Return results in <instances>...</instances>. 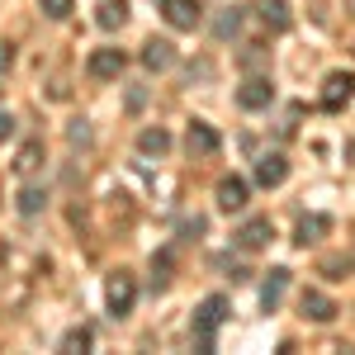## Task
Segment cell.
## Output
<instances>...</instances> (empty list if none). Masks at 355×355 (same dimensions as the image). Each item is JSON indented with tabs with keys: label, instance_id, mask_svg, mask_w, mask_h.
<instances>
[{
	"label": "cell",
	"instance_id": "cell-23",
	"mask_svg": "<svg viewBox=\"0 0 355 355\" xmlns=\"http://www.w3.org/2000/svg\"><path fill=\"white\" fill-rule=\"evenodd\" d=\"M71 5H76V0H38V10H43L48 19H67V15H71Z\"/></svg>",
	"mask_w": 355,
	"mask_h": 355
},
{
	"label": "cell",
	"instance_id": "cell-18",
	"mask_svg": "<svg viewBox=\"0 0 355 355\" xmlns=\"http://www.w3.org/2000/svg\"><path fill=\"white\" fill-rule=\"evenodd\" d=\"M242 19H246V10H237V5H227V10L218 15V24H214V38H218V43H227V38H237V33H242Z\"/></svg>",
	"mask_w": 355,
	"mask_h": 355
},
{
	"label": "cell",
	"instance_id": "cell-6",
	"mask_svg": "<svg viewBox=\"0 0 355 355\" xmlns=\"http://www.w3.org/2000/svg\"><path fill=\"white\" fill-rule=\"evenodd\" d=\"M232 242H237V251H261V246L275 242V223L270 218H246L237 232H232Z\"/></svg>",
	"mask_w": 355,
	"mask_h": 355
},
{
	"label": "cell",
	"instance_id": "cell-25",
	"mask_svg": "<svg viewBox=\"0 0 355 355\" xmlns=\"http://www.w3.org/2000/svg\"><path fill=\"white\" fill-rule=\"evenodd\" d=\"M223 270H227V279H232V284H242V279H251V270H246V266H232V261H218Z\"/></svg>",
	"mask_w": 355,
	"mask_h": 355
},
{
	"label": "cell",
	"instance_id": "cell-26",
	"mask_svg": "<svg viewBox=\"0 0 355 355\" xmlns=\"http://www.w3.org/2000/svg\"><path fill=\"white\" fill-rule=\"evenodd\" d=\"M15 67V43H0V76Z\"/></svg>",
	"mask_w": 355,
	"mask_h": 355
},
{
	"label": "cell",
	"instance_id": "cell-28",
	"mask_svg": "<svg viewBox=\"0 0 355 355\" xmlns=\"http://www.w3.org/2000/svg\"><path fill=\"white\" fill-rule=\"evenodd\" d=\"M351 266H355V246H351Z\"/></svg>",
	"mask_w": 355,
	"mask_h": 355
},
{
	"label": "cell",
	"instance_id": "cell-21",
	"mask_svg": "<svg viewBox=\"0 0 355 355\" xmlns=\"http://www.w3.org/2000/svg\"><path fill=\"white\" fill-rule=\"evenodd\" d=\"M90 341H95L90 327H71L67 336H62V351H67V355H81V351H90Z\"/></svg>",
	"mask_w": 355,
	"mask_h": 355
},
{
	"label": "cell",
	"instance_id": "cell-9",
	"mask_svg": "<svg viewBox=\"0 0 355 355\" xmlns=\"http://www.w3.org/2000/svg\"><path fill=\"white\" fill-rule=\"evenodd\" d=\"M251 10H256V19L270 28V33H284V28L294 24V15H289V0H251Z\"/></svg>",
	"mask_w": 355,
	"mask_h": 355
},
{
	"label": "cell",
	"instance_id": "cell-3",
	"mask_svg": "<svg viewBox=\"0 0 355 355\" xmlns=\"http://www.w3.org/2000/svg\"><path fill=\"white\" fill-rule=\"evenodd\" d=\"M351 100H355V76L351 71H331L327 81H322V110L341 114Z\"/></svg>",
	"mask_w": 355,
	"mask_h": 355
},
{
	"label": "cell",
	"instance_id": "cell-20",
	"mask_svg": "<svg viewBox=\"0 0 355 355\" xmlns=\"http://www.w3.org/2000/svg\"><path fill=\"white\" fill-rule=\"evenodd\" d=\"M38 166H43V142H24L19 157H15V171H19V175H33Z\"/></svg>",
	"mask_w": 355,
	"mask_h": 355
},
{
	"label": "cell",
	"instance_id": "cell-12",
	"mask_svg": "<svg viewBox=\"0 0 355 355\" xmlns=\"http://www.w3.org/2000/svg\"><path fill=\"white\" fill-rule=\"evenodd\" d=\"M214 194H218V209H223V214H242V209H246V194H251V190H246L242 175H223Z\"/></svg>",
	"mask_w": 355,
	"mask_h": 355
},
{
	"label": "cell",
	"instance_id": "cell-16",
	"mask_svg": "<svg viewBox=\"0 0 355 355\" xmlns=\"http://www.w3.org/2000/svg\"><path fill=\"white\" fill-rule=\"evenodd\" d=\"M95 24H100V28H123V24H128V0H100Z\"/></svg>",
	"mask_w": 355,
	"mask_h": 355
},
{
	"label": "cell",
	"instance_id": "cell-4",
	"mask_svg": "<svg viewBox=\"0 0 355 355\" xmlns=\"http://www.w3.org/2000/svg\"><path fill=\"white\" fill-rule=\"evenodd\" d=\"M123 67H128V57L119 53V48H95V53L85 57V71H90L95 81H119Z\"/></svg>",
	"mask_w": 355,
	"mask_h": 355
},
{
	"label": "cell",
	"instance_id": "cell-19",
	"mask_svg": "<svg viewBox=\"0 0 355 355\" xmlns=\"http://www.w3.org/2000/svg\"><path fill=\"white\" fill-rule=\"evenodd\" d=\"M43 209H48V190H43V185H24V190H19V214H24V218H38Z\"/></svg>",
	"mask_w": 355,
	"mask_h": 355
},
{
	"label": "cell",
	"instance_id": "cell-5",
	"mask_svg": "<svg viewBox=\"0 0 355 355\" xmlns=\"http://www.w3.org/2000/svg\"><path fill=\"white\" fill-rule=\"evenodd\" d=\"M237 105L242 110H270L275 105V85H270V76H246L242 85H237Z\"/></svg>",
	"mask_w": 355,
	"mask_h": 355
},
{
	"label": "cell",
	"instance_id": "cell-7",
	"mask_svg": "<svg viewBox=\"0 0 355 355\" xmlns=\"http://www.w3.org/2000/svg\"><path fill=\"white\" fill-rule=\"evenodd\" d=\"M162 15H166L171 28L190 33V28H199V19H204V5H199V0H162Z\"/></svg>",
	"mask_w": 355,
	"mask_h": 355
},
{
	"label": "cell",
	"instance_id": "cell-1",
	"mask_svg": "<svg viewBox=\"0 0 355 355\" xmlns=\"http://www.w3.org/2000/svg\"><path fill=\"white\" fill-rule=\"evenodd\" d=\"M223 322H227V299L223 294H209V299L199 303V313H194V346L199 351H214V336H218Z\"/></svg>",
	"mask_w": 355,
	"mask_h": 355
},
{
	"label": "cell",
	"instance_id": "cell-17",
	"mask_svg": "<svg viewBox=\"0 0 355 355\" xmlns=\"http://www.w3.org/2000/svg\"><path fill=\"white\" fill-rule=\"evenodd\" d=\"M137 152H142V157H166V152H171V133H166V128H142V133H137Z\"/></svg>",
	"mask_w": 355,
	"mask_h": 355
},
{
	"label": "cell",
	"instance_id": "cell-8",
	"mask_svg": "<svg viewBox=\"0 0 355 355\" xmlns=\"http://www.w3.org/2000/svg\"><path fill=\"white\" fill-rule=\"evenodd\" d=\"M185 147H190V157H214L223 147V137L214 123H204V119H194L190 123V133H185Z\"/></svg>",
	"mask_w": 355,
	"mask_h": 355
},
{
	"label": "cell",
	"instance_id": "cell-13",
	"mask_svg": "<svg viewBox=\"0 0 355 355\" xmlns=\"http://www.w3.org/2000/svg\"><path fill=\"white\" fill-rule=\"evenodd\" d=\"M284 180H289V162H284L279 152H266V157H256V185L275 190V185H284Z\"/></svg>",
	"mask_w": 355,
	"mask_h": 355
},
{
	"label": "cell",
	"instance_id": "cell-14",
	"mask_svg": "<svg viewBox=\"0 0 355 355\" xmlns=\"http://www.w3.org/2000/svg\"><path fill=\"white\" fill-rule=\"evenodd\" d=\"M327 232H331L327 214H303V218L294 223V246H313V242H322Z\"/></svg>",
	"mask_w": 355,
	"mask_h": 355
},
{
	"label": "cell",
	"instance_id": "cell-10",
	"mask_svg": "<svg viewBox=\"0 0 355 355\" xmlns=\"http://www.w3.org/2000/svg\"><path fill=\"white\" fill-rule=\"evenodd\" d=\"M299 313L308 318V322H331L341 308H336V303H331L322 289H303V294H299Z\"/></svg>",
	"mask_w": 355,
	"mask_h": 355
},
{
	"label": "cell",
	"instance_id": "cell-15",
	"mask_svg": "<svg viewBox=\"0 0 355 355\" xmlns=\"http://www.w3.org/2000/svg\"><path fill=\"white\" fill-rule=\"evenodd\" d=\"M171 62H175V48H171L166 38H147V43H142V67H147V71H166Z\"/></svg>",
	"mask_w": 355,
	"mask_h": 355
},
{
	"label": "cell",
	"instance_id": "cell-11",
	"mask_svg": "<svg viewBox=\"0 0 355 355\" xmlns=\"http://www.w3.org/2000/svg\"><path fill=\"white\" fill-rule=\"evenodd\" d=\"M289 279H294V270H284V266H275V270L266 275V284H261V308H266V313H275V308L284 303V294H289Z\"/></svg>",
	"mask_w": 355,
	"mask_h": 355
},
{
	"label": "cell",
	"instance_id": "cell-22",
	"mask_svg": "<svg viewBox=\"0 0 355 355\" xmlns=\"http://www.w3.org/2000/svg\"><path fill=\"white\" fill-rule=\"evenodd\" d=\"M152 284H157V289L171 284V251H162V256L152 261Z\"/></svg>",
	"mask_w": 355,
	"mask_h": 355
},
{
	"label": "cell",
	"instance_id": "cell-2",
	"mask_svg": "<svg viewBox=\"0 0 355 355\" xmlns=\"http://www.w3.org/2000/svg\"><path fill=\"white\" fill-rule=\"evenodd\" d=\"M137 303V279L128 270H114L105 279V308H110V318H128Z\"/></svg>",
	"mask_w": 355,
	"mask_h": 355
},
{
	"label": "cell",
	"instance_id": "cell-24",
	"mask_svg": "<svg viewBox=\"0 0 355 355\" xmlns=\"http://www.w3.org/2000/svg\"><path fill=\"white\" fill-rule=\"evenodd\" d=\"M67 137H71V147H90V123H85V119H76V123L67 128Z\"/></svg>",
	"mask_w": 355,
	"mask_h": 355
},
{
	"label": "cell",
	"instance_id": "cell-27",
	"mask_svg": "<svg viewBox=\"0 0 355 355\" xmlns=\"http://www.w3.org/2000/svg\"><path fill=\"white\" fill-rule=\"evenodd\" d=\"M10 137H15V119H10V114H0V142H10Z\"/></svg>",
	"mask_w": 355,
	"mask_h": 355
}]
</instances>
